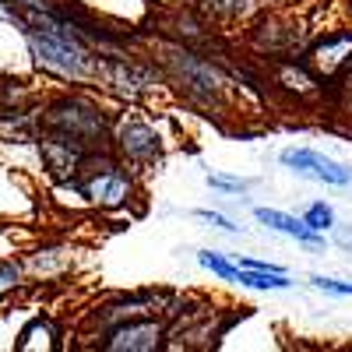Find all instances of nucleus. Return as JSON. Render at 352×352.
<instances>
[{"mask_svg": "<svg viewBox=\"0 0 352 352\" xmlns=\"http://www.w3.org/2000/svg\"><path fill=\"white\" fill-rule=\"evenodd\" d=\"M14 21L21 28L28 56H32V64L43 74L56 81H71V85H85L99 78L102 53H96L88 36L64 14V4L43 14H21Z\"/></svg>", "mask_w": 352, "mask_h": 352, "instance_id": "nucleus-1", "label": "nucleus"}, {"mask_svg": "<svg viewBox=\"0 0 352 352\" xmlns=\"http://www.w3.org/2000/svg\"><path fill=\"white\" fill-rule=\"evenodd\" d=\"M39 131L67 138L85 152H99L113 141L109 113L88 96H56L53 102H46L39 113Z\"/></svg>", "mask_w": 352, "mask_h": 352, "instance_id": "nucleus-2", "label": "nucleus"}, {"mask_svg": "<svg viewBox=\"0 0 352 352\" xmlns=\"http://www.w3.org/2000/svg\"><path fill=\"white\" fill-rule=\"evenodd\" d=\"M78 184H81L88 204H92V208H102V212H120L138 197L134 169H127V162L109 148H99L81 162Z\"/></svg>", "mask_w": 352, "mask_h": 352, "instance_id": "nucleus-3", "label": "nucleus"}, {"mask_svg": "<svg viewBox=\"0 0 352 352\" xmlns=\"http://www.w3.org/2000/svg\"><path fill=\"white\" fill-rule=\"evenodd\" d=\"M169 71H173L176 81H180V92L187 96V102L204 106V109L219 106L226 81L219 78V71L212 67V60H204V56L176 46V50H169Z\"/></svg>", "mask_w": 352, "mask_h": 352, "instance_id": "nucleus-4", "label": "nucleus"}, {"mask_svg": "<svg viewBox=\"0 0 352 352\" xmlns=\"http://www.w3.org/2000/svg\"><path fill=\"white\" fill-rule=\"evenodd\" d=\"M166 338H169V328L162 317L138 314V317H124L116 324L102 328L96 345L102 352H155V349L169 345Z\"/></svg>", "mask_w": 352, "mask_h": 352, "instance_id": "nucleus-5", "label": "nucleus"}, {"mask_svg": "<svg viewBox=\"0 0 352 352\" xmlns=\"http://www.w3.org/2000/svg\"><path fill=\"white\" fill-rule=\"evenodd\" d=\"M109 148L134 169L155 166L162 159V134L148 120H141V116H124V120L113 124Z\"/></svg>", "mask_w": 352, "mask_h": 352, "instance_id": "nucleus-6", "label": "nucleus"}, {"mask_svg": "<svg viewBox=\"0 0 352 352\" xmlns=\"http://www.w3.org/2000/svg\"><path fill=\"white\" fill-rule=\"evenodd\" d=\"M278 162L296 173V176H307V180L314 184H324V187H349L352 184V169L335 162L331 155L317 152V148H303V144H289V148H282Z\"/></svg>", "mask_w": 352, "mask_h": 352, "instance_id": "nucleus-7", "label": "nucleus"}, {"mask_svg": "<svg viewBox=\"0 0 352 352\" xmlns=\"http://www.w3.org/2000/svg\"><path fill=\"white\" fill-rule=\"evenodd\" d=\"M96 81H106L109 88H116V92L127 96V99H138L144 92H152V85H155L148 71L131 64V60H124V56H102Z\"/></svg>", "mask_w": 352, "mask_h": 352, "instance_id": "nucleus-8", "label": "nucleus"}, {"mask_svg": "<svg viewBox=\"0 0 352 352\" xmlns=\"http://www.w3.org/2000/svg\"><path fill=\"white\" fill-rule=\"evenodd\" d=\"M254 219L261 226H268L272 232H278V236H289L296 240L300 247L307 250H324V232H317L303 222V215H289V212H278V208H254Z\"/></svg>", "mask_w": 352, "mask_h": 352, "instance_id": "nucleus-9", "label": "nucleus"}, {"mask_svg": "<svg viewBox=\"0 0 352 352\" xmlns=\"http://www.w3.org/2000/svg\"><path fill=\"white\" fill-rule=\"evenodd\" d=\"M314 64L320 71H342L345 64H352V28H338L320 39L314 46Z\"/></svg>", "mask_w": 352, "mask_h": 352, "instance_id": "nucleus-10", "label": "nucleus"}, {"mask_svg": "<svg viewBox=\"0 0 352 352\" xmlns=\"http://www.w3.org/2000/svg\"><path fill=\"white\" fill-rule=\"evenodd\" d=\"M18 352H53V349H60V331H56V324L50 317H32L28 324L18 331V342H14Z\"/></svg>", "mask_w": 352, "mask_h": 352, "instance_id": "nucleus-11", "label": "nucleus"}, {"mask_svg": "<svg viewBox=\"0 0 352 352\" xmlns=\"http://www.w3.org/2000/svg\"><path fill=\"white\" fill-rule=\"evenodd\" d=\"M236 282L243 289H257V292H285L292 285L285 272H264V268H240Z\"/></svg>", "mask_w": 352, "mask_h": 352, "instance_id": "nucleus-12", "label": "nucleus"}, {"mask_svg": "<svg viewBox=\"0 0 352 352\" xmlns=\"http://www.w3.org/2000/svg\"><path fill=\"white\" fill-rule=\"evenodd\" d=\"M197 264L204 272H212L215 278H222V282H236V275H240V264L232 257H226V254H219V250H201Z\"/></svg>", "mask_w": 352, "mask_h": 352, "instance_id": "nucleus-13", "label": "nucleus"}, {"mask_svg": "<svg viewBox=\"0 0 352 352\" xmlns=\"http://www.w3.org/2000/svg\"><path fill=\"white\" fill-rule=\"evenodd\" d=\"M303 222L310 226V229H317V232H331L335 226H338V219H335V208L328 201H314L310 208L303 212Z\"/></svg>", "mask_w": 352, "mask_h": 352, "instance_id": "nucleus-14", "label": "nucleus"}, {"mask_svg": "<svg viewBox=\"0 0 352 352\" xmlns=\"http://www.w3.org/2000/svg\"><path fill=\"white\" fill-rule=\"evenodd\" d=\"M21 282H25V264H18V261H0V300L11 296Z\"/></svg>", "mask_w": 352, "mask_h": 352, "instance_id": "nucleus-15", "label": "nucleus"}, {"mask_svg": "<svg viewBox=\"0 0 352 352\" xmlns=\"http://www.w3.org/2000/svg\"><path fill=\"white\" fill-rule=\"evenodd\" d=\"M310 285L328 296H352V278H331V275H310Z\"/></svg>", "mask_w": 352, "mask_h": 352, "instance_id": "nucleus-16", "label": "nucleus"}, {"mask_svg": "<svg viewBox=\"0 0 352 352\" xmlns=\"http://www.w3.org/2000/svg\"><path fill=\"white\" fill-rule=\"evenodd\" d=\"M212 190H222V194H247L250 180H236V176H222V173H208L204 176Z\"/></svg>", "mask_w": 352, "mask_h": 352, "instance_id": "nucleus-17", "label": "nucleus"}, {"mask_svg": "<svg viewBox=\"0 0 352 352\" xmlns=\"http://www.w3.org/2000/svg\"><path fill=\"white\" fill-rule=\"evenodd\" d=\"M208 8L222 18H243L254 8V0H208Z\"/></svg>", "mask_w": 352, "mask_h": 352, "instance_id": "nucleus-18", "label": "nucleus"}, {"mask_svg": "<svg viewBox=\"0 0 352 352\" xmlns=\"http://www.w3.org/2000/svg\"><path fill=\"white\" fill-rule=\"evenodd\" d=\"M201 222H208V226H215V229H222V232H232V236H236V232H240V226L236 222H232V219H226L222 212H212V208H197L194 212Z\"/></svg>", "mask_w": 352, "mask_h": 352, "instance_id": "nucleus-19", "label": "nucleus"}, {"mask_svg": "<svg viewBox=\"0 0 352 352\" xmlns=\"http://www.w3.org/2000/svg\"><path fill=\"white\" fill-rule=\"evenodd\" d=\"M0 18H11V11L4 8V0H0Z\"/></svg>", "mask_w": 352, "mask_h": 352, "instance_id": "nucleus-20", "label": "nucleus"}, {"mask_svg": "<svg viewBox=\"0 0 352 352\" xmlns=\"http://www.w3.org/2000/svg\"><path fill=\"white\" fill-rule=\"evenodd\" d=\"M349 106H352V85H349Z\"/></svg>", "mask_w": 352, "mask_h": 352, "instance_id": "nucleus-21", "label": "nucleus"}, {"mask_svg": "<svg viewBox=\"0 0 352 352\" xmlns=\"http://www.w3.org/2000/svg\"><path fill=\"white\" fill-rule=\"evenodd\" d=\"M162 4H166V0H162Z\"/></svg>", "mask_w": 352, "mask_h": 352, "instance_id": "nucleus-22", "label": "nucleus"}]
</instances>
